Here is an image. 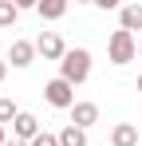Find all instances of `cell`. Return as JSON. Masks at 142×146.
Segmentation results:
<instances>
[{
  "label": "cell",
  "mask_w": 142,
  "mask_h": 146,
  "mask_svg": "<svg viewBox=\"0 0 142 146\" xmlns=\"http://www.w3.org/2000/svg\"><path fill=\"white\" fill-rule=\"evenodd\" d=\"M16 8H40V0H12Z\"/></svg>",
  "instance_id": "cell-16"
},
{
  "label": "cell",
  "mask_w": 142,
  "mask_h": 146,
  "mask_svg": "<svg viewBox=\"0 0 142 146\" xmlns=\"http://www.w3.org/2000/svg\"><path fill=\"white\" fill-rule=\"evenodd\" d=\"M75 4H95V0H75Z\"/></svg>",
  "instance_id": "cell-20"
},
{
  "label": "cell",
  "mask_w": 142,
  "mask_h": 146,
  "mask_svg": "<svg viewBox=\"0 0 142 146\" xmlns=\"http://www.w3.org/2000/svg\"><path fill=\"white\" fill-rule=\"evenodd\" d=\"M59 75L67 79V83H87V75H91V51L87 48H67V55L59 59Z\"/></svg>",
  "instance_id": "cell-1"
},
{
  "label": "cell",
  "mask_w": 142,
  "mask_h": 146,
  "mask_svg": "<svg viewBox=\"0 0 142 146\" xmlns=\"http://www.w3.org/2000/svg\"><path fill=\"white\" fill-rule=\"evenodd\" d=\"M67 4L71 0H40L36 12H40V20H63L67 16Z\"/></svg>",
  "instance_id": "cell-10"
},
{
  "label": "cell",
  "mask_w": 142,
  "mask_h": 146,
  "mask_svg": "<svg viewBox=\"0 0 142 146\" xmlns=\"http://www.w3.org/2000/svg\"><path fill=\"white\" fill-rule=\"evenodd\" d=\"M32 146H59V134H51V130H40V134L32 138Z\"/></svg>",
  "instance_id": "cell-14"
},
{
  "label": "cell",
  "mask_w": 142,
  "mask_h": 146,
  "mask_svg": "<svg viewBox=\"0 0 142 146\" xmlns=\"http://www.w3.org/2000/svg\"><path fill=\"white\" fill-rule=\"evenodd\" d=\"M44 99L55 111H71V107H75V83H67L63 75H55V79L44 83Z\"/></svg>",
  "instance_id": "cell-3"
},
{
  "label": "cell",
  "mask_w": 142,
  "mask_h": 146,
  "mask_svg": "<svg viewBox=\"0 0 142 146\" xmlns=\"http://www.w3.org/2000/svg\"><path fill=\"white\" fill-rule=\"evenodd\" d=\"M138 119H142V115H138Z\"/></svg>",
  "instance_id": "cell-23"
},
{
  "label": "cell",
  "mask_w": 142,
  "mask_h": 146,
  "mask_svg": "<svg viewBox=\"0 0 142 146\" xmlns=\"http://www.w3.org/2000/svg\"><path fill=\"white\" fill-rule=\"evenodd\" d=\"M111 146H138V126H134V122H115Z\"/></svg>",
  "instance_id": "cell-8"
},
{
  "label": "cell",
  "mask_w": 142,
  "mask_h": 146,
  "mask_svg": "<svg viewBox=\"0 0 142 146\" xmlns=\"http://www.w3.org/2000/svg\"><path fill=\"white\" fill-rule=\"evenodd\" d=\"M4 146H32V142H24V138H8Z\"/></svg>",
  "instance_id": "cell-18"
},
{
  "label": "cell",
  "mask_w": 142,
  "mask_h": 146,
  "mask_svg": "<svg viewBox=\"0 0 142 146\" xmlns=\"http://www.w3.org/2000/svg\"><path fill=\"white\" fill-rule=\"evenodd\" d=\"M36 55H40V51H36L32 40H12V48H8L4 59H8L12 67H32V59H36Z\"/></svg>",
  "instance_id": "cell-5"
},
{
  "label": "cell",
  "mask_w": 142,
  "mask_h": 146,
  "mask_svg": "<svg viewBox=\"0 0 142 146\" xmlns=\"http://www.w3.org/2000/svg\"><path fill=\"white\" fill-rule=\"evenodd\" d=\"M107 55H111V63H115V67H126V63L138 55V40H134V32L115 28V32H111V40H107Z\"/></svg>",
  "instance_id": "cell-2"
},
{
  "label": "cell",
  "mask_w": 142,
  "mask_h": 146,
  "mask_svg": "<svg viewBox=\"0 0 142 146\" xmlns=\"http://www.w3.org/2000/svg\"><path fill=\"white\" fill-rule=\"evenodd\" d=\"M16 115H20V107H16L8 95H0V122L8 126V122H16Z\"/></svg>",
  "instance_id": "cell-13"
},
{
  "label": "cell",
  "mask_w": 142,
  "mask_h": 146,
  "mask_svg": "<svg viewBox=\"0 0 142 146\" xmlns=\"http://www.w3.org/2000/svg\"><path fill=\"white\" fill-rule=\"evenodd\" d=\"M40 134V119L32 115V111H20L16 115V122H12V138H24V142H32Z\"/></svg>",
  "instance_id": "cell-6"
},
{
  "label": "cell",
  "mask_w": 142,
  "mask_h": 146,
  "mask_svg": "<svg viewBox=\"0 0 142 146\" xmlns=\"http://www.w3.org/2000/svg\"><path fill=\"white\" fill-rule=\"evenodd\" d=\"M118 28L142 32V4H122V8H118Z\"/></svg>",
  "instance_id": "cell-9"
},
{
  "label": "cell",
  "mask_w": 142,
  "mask_h": 146,
  "mask_svg": "<svg viewBox=\"0 0 142 146\" xmlns=\"http://www.w3.org/2000/svg\"><path fill=\"white\" fill-rule=\"evenodd\" d=\"M59 146H87V130L75 126V122H67V126L59 130Z\"/></svg>",
  "instance_id": "cell-11"
},
{
  "label": "cell",
  "mask_w": 142,
  "mask_h": 146,
  "mask_svg": "<svg viewBox=\"0 0 142 146\" xmlns=\"http://www.w3.org/2000/svg\"><path fill=\"white\" fill-rule=\"evenodd\" d=\"M71 122H75V126H83V130L95 126V122H99V103H87V99H83V103H75V107H71Z\"/></svg>",
  "instance_id": "cell-7"
},
{
  "label": "cell",
  "mask_w": 142,
  "mask_h": 146,
  "mask_svg": "<svg viewBox=\"0 0 142 146\" xmlns=\"http://www.w3.org/2000/svg\"><path fill=\"white\" fill-rule=\"evenodd\" d=\"M16 20H20V8L12 0H0V28H16Z\"/></svg>",
  "instance_id": "cell-12"
},
{
  "label": "cell",
  "mask_w": 142,
  "mask_h": 146,
  "mask_svg": "<svg viewBox=\"0 0 142 146\" xmlns=\"http://www.w3.org/2000/svg\"><path fill=\"white\" fill-rule=\"evenodd\" d=\"M138 55H142V40H138Z\"/></svg>",
  "instance_id": "cell-22"
},
{
  "label": "cell",
  "mask_w": 142,
  "mask_h": 146,
  "mask_svg": "<svg viewBox=\"0 0 142 146\" xmlns=\"http://www.w3.org/2000/svg\"><path fill=\"white\" fill-rule=\"evenodd\" d=\"M134 87H138V91H142V75H138V83H134Z\"/></svg>",
  "instance_id": "cell-21"
},
{
  "label": "cell",
  "mask_w": 142,
  "mask_h": 146,
  "mask_svg": "<svg viewBox=\"0 0 142 146\" xmlns=\"http://www.w3.org/2000/svg\"><path fill=\"white\" fill-rule=\"evenodd\" d=\"M95 8H103V12H118L122 0H95Z\"/></svg>",
  "instance_id": "cell-15"
},
{
  "label": "cell",
  "mask_w": 142,
  "mask_h": 146,
  "mask_svg": "<svg viewBox=\"0 0 142 146\" xmlns=\"http://www.w3.org/2000/svg\"><path fill=\"white\" fill-rule=\"evenodd\" d=\"M36 51H40L44 59H55V63H59V59L67 55V44H63V36H59V32H40Z\"/></svg>",
  "instance_id": "cell-4"
},
{
  "label": "cell",
  "mask_w": 142,
  "mask_h": 146,
  "mask_svg": "<svg viewBox=\"0 0 142 146\" xmlns=\"http://www.w3.org/2000/svg\"><path fill=\"white\" fill-rule=\"evenodd\" d=\"M8 67H12V63H8V59H4V55H0V83H4V79H8Z\"/></svg>",
  "instance_id": "cell-17"
},
{
  "label": "cell",
  "mask_w": 142,
  "mask_h": 146,
  "mask_svg": "<svg viewBox=\"0 0 142 146\" xmlns=\"http://www.w3.org/2000/svg\"><path fill=\"white\" fill-rule=\"evenodd\" d=\"M4 142H8V130H4V122H0V146H4Z\"/></svg>",
  "instance_id": "cell-19"
}]
</instances>
